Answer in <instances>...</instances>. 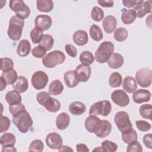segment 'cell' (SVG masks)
Instances as JSON below:
<instances>
[{
  "label": "cell",
  "mask_w": 152,
  "mask_h": 152,
  "mask_svg": "<svg viewBox=\"0 0 152 152\" xmlns=\"http://www.w3.org/2000/svg\"><path fill=\"white\" fill-rule=\"evenodd\" d=\"M135 125L138 129L142 132H147L149 131L151 128V126L150 123L143 120L136 121Z\"/></svg>",
  "instance_id": "obj_47"
},
{
  "label": "cell",
  "mask_w": 152,
  "mask_h": 152,
  "mask_svg": "<svg viewBox=\"0 0 152 152\" xmlns=\"http://www.w3.org/2000/svg\"><path fill=\"white\" fill-rule=\"evenodd\" d=\"M30 35L31 42L34 44H37L38 43H39L41 41L42 37H43V33L40 29L34 27L31 30Z\"/></svg>",
  "instance_id": "obj_41"
},
{
  "label": "cell",
  "mask_w": 152,
  "mask_h": 152,
  "mask_svg": "<svg viewBox=\"0 0 152 152\" xmlns=\"http://www.w3.org/2000/svg\"><path fill=\"white\" fill-rule=\"evenodd\" d=\"M93 151H104V149L102 147H97L96 148H94Z\"/></svg>",
  "instance_id": "obj_60"
},
{
  "label": "cell",
  "mask_w": 152,
  "mask_h": 152,
  "mask_svg": "<svg viewBox=\"0 0 152 152\" xmlns=\"http://www.w3.org/2000/svg\"><path fill=\"white\" fill-rule=\"evenodd\" d=\"M1 77L5 80L7 85L13 84L18 78L17 71L13 68L3 71Z\"/></svg>",
  "instance_id": "obj_31"
},
{
  "label": "cell",
  "mask_w": 152,
  "mask_h": 152,
  "mask_svg": "<svg viewBox=\"0 0 152 152\" xmlns=\"http://www.w3.org/2000/svg\"><path fill=\"white\" fill-rule=\"evenodd\" d=\"M52 24V20L48 15H39L34 20V26L41 30L46 31L50 28Z\"/></svg>",
  "instance_id": "obj_12"
},
{
  "label": "cell",
  "mask_w": 152,
  "mask_h": 152,
  "mask_svg": "<svg viewBox=\"0 0 152 152\" xmlns=\"http://www.w3.org/2000/svg\"><path fill=\"white\" fill-rule=\"evenodd\" d=\"M115 123L121 132H126L132 128L128 114L125 111L118 112L114 118Z\"/></svg>",
  "instance_id": "obj_5"
},
{
  "label": "cell",
  "mask_w": 152,
  "mask_h": 152,
  "mask_svg": "<svg viewBox=\"0 0 152 152\" xmlns=\"http://www.w3.org/2000/svg\"><path fill=\"white\" fill-rule=\"evenodd\" d=\"M24 26V20L17 15L11 17L10 20L7 34L8 37L14 41H18L21 38Z\"/></svg>",
  "instance_id": "obj_2"
},
{
  "label": "cell",
  "mask_w": 152,
  "mask_h": 152,
  "mask_svg": "<svg viewBox=\"0 0 152 152\" xmlns=\"http://www.w3.org/2000/svg\"><path fill=\"white\" fill-rule=\"evenodd\" d=\"M142 150L141 145L137 141L128 144L126 148L127 152H142Z\"/></svg>",
  "instance_id": "obj_48"
},
{
  "label": "cell",
  "mask_w": 152,
  "mask_h": 152,
  "mask_svg": "<svg viewBox=\"0 0 152 152\" xmlns=\"http://www.w3.org/2000/svg\"><path fill=\"white\" fill-rule=\"evenodd\" d=\"M143 1L138 0H124L122 1L123 5L127 8H132L136 7L137 5L142 2Z\"/></svg>",
  "instance_id": "obj_53"
},
{
  "label": "cell",
  "mask_w": 152,
  "mask_h": 152,
  "mask_svg": "<svg viewBox=\"0 0 152 152\" xmlns=\"http://www.w3.org/2000/svg\"><path fill=\"white\" fill-rule=\"evenodd\" d=\"M49 81L48 75L42 71H36L31 77V81L33 87L36 90L44 88Z\"/></svg>",
  "instance_id": "obj_9"
},
{
  "label": "cell",
  "mask_w": 152,
  "mask_h": 152,
  "mask_svg": "<svg viewBox=\"0 0 152 152\" xmlns=\"http://www.w3.org/2000/svg\"><path fill=\"white\" fill-rule=\"evenodd\" d=\"M100 123L101 120L99 118L94 115H90L85 120L84 126L89 132L94 133L99 128Z\"/></svg>",
  "instance_id": "obj_14"
},
{
  "label": "cell",
  "mask_w": 152,
  "mask_h": 152,
  "mask_svg": "<svg viewBox=\"0 0 152 152\" xmlns=\"http://www.w3.org/2000/svg\"><path fill=\"white\" fill-rule=\"evenodd\" d=\"M24 110H26V107L21 103L11 104L9 106V110L12 116Z\"/></svg>",
  "instance_id": "obj_50"
},
{
  "label": "cell",
  "mask_w": 152,
  "mask_h": 152,
  "mask_svg": "<svg viewBox=\"0 0 152 152\" xmlns=\"http://www.w3.org/2000/svg\"><path fill=\"white\" fill-rule=\"evenodd\" d=\"M151 93L149 90L145 89H138L135 90L132 95L134 102L138 104L149 102L150 100Z\"/></svg>",
  "instance_id": "obj_15"
},
{
  "label": "cell",
  "mask_w": 152,
  "mask_h": 152,
  "mask_svg": "<svg viewBox=\"0 0 152 152\" xmlns=\"http://www.w3.org/2000/svg\"><path fill=\"white\" fill-rule=\"evenodd\" d=\"M13 66H14V62L11 59L8 58H1V70L2 71H5L10 69H12Z\"/></svg>",
  "instance_id": "obj_46"
},
{
  "label": "cell",
  "mask_w": 152,
  "mask_h": 152,
  "mask_svg": "<svg viewBox=\"0 0 152 152\" xmlns=\"http://www.w3.org/2000/svg\"><path fill=\"white\" fill-rule=\"evenodd\" d=\"M46 145L51 149H59L63 143L61 136L56 132L49 133L46 137Z\"/></svg>",
  "instance_id": "obj_11"
},
{
  "label": "cell",
  "mask_w": 152,
  "mask_h": 152,
  "mask_svg": "<svg viewBox=\"0 0 152 152\" xmlns=\"http://www.w3.org/2000/svg\"><path fill=\"white\" fill-rule=\"evenodd\" d=\"M121 20L125 24H132L137 17L134 10L122 8L121 10Z\"/></svg>",
  "instance_id": "obj_20"
},
{
  "label": "cell",
  "mask_w": 152,
  "mask_h": 152,
  "mask_svg": "<svg viewBox=\"0 0 152 152\" xmlns=\"http://www.w3.org/2000/svg\"><path fill=\"white\" fill-rule=\"evenodd\" d=\"M112 131V125L107 120H101L100 125L97 130L94 132L99 138H105L108 136Z\"/></svg>",
  "instance_id": "obj_17"
},
{
  "label": "cell",
  "mask_w": 152,
  "mask_h": 152,
  "mask_svg": "<svg viewBox=\"0 0 152 152\" xmlns=\"http://www.w3.org/2000/svg\"><path fill=\"white\" fill-rule=\"evenodd\" d=\"M79 59L83 64L89 65L93 63L94 60V57L91 52L88 50L83 51L80 55Z\"/></svg>",
  "instance_id": "obj_38"
},
{
  "label": "cell",
  "mask_w": 152,
  "mask_h": 152,
  "mask_svg": "<svg viewBox=\"0 0 152 152\" xmlns=\"http://www.w3.org/2000/svg\"><path fill=\"white\" fill-rule=\"evenodd\" d=\"M15 137L14 134L7 132L5 133L1 137L0 143L2 147L4 146H14L15 143Z\"/></svg>",
  "instance_id": "obj_33"
},
{
  "label": "cell",
  "mask_w": 152,
  "mask_h": 152,
  "mask_svg": "<svg viewBox=\"0 0 152 152\" xmlns=\"http://www.w3.org/2000/svg\"><path fill=\"white\" fill-rule=\"evenodd\" d=\"M5 100L10 105H11L21 103L22 101V97L19 92L15 90H12L6 94Z\"/></svg>",
  "instance_id": "obj_30"
},
{
  "label": "cell",
  "mask_w": 152,
  "mask_h": 152,
  "mask_svg": "<svg viewBox=\"0 0 152 152\" xmlns=\"http://www.w3.org/2000/svg\"><path fill=\"white\" fill-rule=\"evenodd\" d=\"M65 50L67 54L72 57L75 58L77 55V50L75 46L71 44H67L65 46Z\"/></svg>",
  "instance_id": "obj_52"
},
{
  "label": "cell",
  "mask_w": 152,
  "mask_h": 152,
  "mask_svg": "<svg viewBox=\"0 0 152 152\" xmlns=\"http://www.w3.org/2000/svg\"><path fill=\"white\" fill-rule=\"evenodd\" d=\"M111 103L108 100H102L93 103L90 108V115H101L103 116H107L111 112Z\"/></svg>",
  "instance_id": "obj_7"
},
{
  "label": "cell",
  "mask_w": 152,
  "mask_h": 152,
  "mask_svg": "<svg viewBox=\"0 0 152 152\" xmlns=\"http://www.w3.org/2000/svg\"><path fill=\"white\" fill-rule=\"evenodd\" d=\"M28 84L27 79L22 75L18 77L16 81L12 84V88L14 90L20 93L25 92L28 89Z\"/></svg>",
  "instance_id": "obj_24"
},
{
  "label": "cell",
  "mask_w": 152,
  "mask_h": 152,
  "mask_svg": "<svg viewBox=\"0 0 152 152\" xmlns=\"http://www.w3.org/2000/svg\"><path fill=\"white\" fill-rule=\"evenodd\" d=\"M36 7L40 12H49L53 8V3L51 0H37Z\"/></svg>",
  "instance_id": "obj_29"
},
{
  "label": "cell",
  "mask_w": 152,
  "mask_h": 152,
  "mask_svg": "<svg viewBox=\"0 0 152 152\" xmlns=\"http://www.w3.org/2000/svg\"><path fill=\"white\" fill-rule=\"evenodd\" d=\"M136 81L141 87H148L151 84L152 71L148 68L139 69L135 74Z\"/></svg>",
  "instance_id": "obj_8"
},
{
  "label": "cell",
  "mask_w": 152,
  "mask_h": 152,
  "mask_svg": "<svg viewBox=\"0 0 152 152\" xmlns=\"http://www.w3.org/2000/svg\"><path fill=\"white\" fill-rule=\"evenodd\" d=\"M9 7L17 17L23 20L28 18L30 14V8L23 1L11 0L10 1Z\"/></svg>",
  "instance_id": "obj_6"
},
{
  "label": "cell",
  "mask_w": 152,
  "mask_h": 152,
  "mask_svg": "<svg viewBox=\"0 0 152 152\" xmlns=\"http://www.w3.org/2000/svg\"><path fill=\"white\" fill-rule=\"evenodd\" d=\"M122 140L126 144H129L137 141L138 135L137 132L132 128L126 132H122Z\"/></svg>",
  "instance_id": "obj_34"
},
{
  "label": "cell",
  "mask_w": 152,
  "mask_h": 152,
  "mask_svg": "<svg viewBox=\"0 0 152 152\" xmlns=\"http://www.w3.org/2000/svg\"><path fill=\"white\" fill-rule=\"evenodd\" d=\"M72 38L74 42L78 46H84L86 45L88 40L87 32L82 30H79L75 31Z\"/></svg>",
  "instance_id": "obj_23"
},
{
  "label": "cell",
  "mask_w": 152,
  "mask_h": 152,
  "mask_svg": "<svg viewBox=\"0 0 152 152\" xmlns=\"http://www.w3.org/2000/svg\"><path fill=\"white\" fill-rule=\"evenodd\" d=\"M151 104H144L140 107L139 113L142 118L151 120Z\"/></svg>",
  "instance_id": "obj_40"
},
{
  "label": "cell",
  "mask_w": 152,
  "mask_h": 152,
  "mask_svg": "<svg viewBox=\"0 0 152 152\" xmlns=\"http://www.w3.org/2000/svg\"><path fill=\"white\" fill-rule=\"evenodd\" d=\"M89 33L91 38L94 41L99 42L103 39V34L102 29L96 24H93L89 30Z\"/></svg>",
  "instance_id": "obj_32"
},
{
  "label": "cell",
  "mask_w": 152,
  "mask_h": 152,
  "mask_svg": "<svg viewBox=\"0 0 152 152\" xmlns=\"http://www.w3.org/2000/svg\"><path fill=\"white\" fill-rule=\"evenodd\" d=\"M77 151L78 152H84V151H89V149L87 146L84 144H78L76 145Z\"/></svg>",
  "instance_id": "obj_56"
},
{
  "label": "cell",
  "mask_w": 152,
  "mask_h": 152,
  "mask_svg": "<svg viewBox=\"0 0 152 152\" xmlns=\"http://www.w3.org/2000/svg\"><path fill=\"white\" fill-rule=\"evenodd\" d=\"M46 52V50L40 45L34 47L31 50L32 55L37 58H43L45 55Z\"/></svg>",
  "instance_id": "obj_51"
},
{
  "label": "cell",
  "mask_w": 152,
  "mask_h": 152,
  "mask_svg": "<svg viewBox=\"0 0 152 152\" xmlns=\"http://www.w3.org/2000/svg\"><path fill=\"white\" fill-rule=\"evenodd\" d=\"M64 80L67 87L69 88H73L77 86L80 82L76 76L75 70L68 71L65 72L64 74Z\"/></svg>",
  "instance_id": "obj_22"
},
{
  "label": "cell",
  "mask_w": 152,
  "mask_h": 152,
  "mask_svg": "<svg viewBox=\"0 0 152 152\" xmlns=\"http://www.w3.org/2000/svg\"><path fill=\"white\" fill-rule=\"evenodd\" d=\"M53 43L54 40L53 37L50 34H46L43 35V37H42L41 41L39 43V45L44 48L46 50V51H48L52 48Z\"/></svg>",
  "instance_id": "obj_37"
},
{
  "label": "cell",
  "mask_w": 152,
  "mask_h": 152,
  "mask_svg": "<svg viewBox=\"0 0 152 152\" xmlns=\"http://www.w3.org/2000/svg\"><path fill=\"white\" fill-rule=\"evenodd\" d=\"M70 117L66 112H62L58 115L56 119V125L58 129L64 130L69 125Z\"/></svg>",
  "instance_id": "obj_21"
},
{
  "label": "cell",
  "mask_w": 152,
  "mask_h": 152,
  "mask_svg": "<svg viewBox=\"0 0 152 152\" xmlns=\"http://www.w3.org/2000/svg\"><path fill=\"white\" fill-rule=\"evenodd\" d=\"M102 26L104 31L108 34H110L114 31L116 27L117 20L113 15H107L103 19Z\"/></svg>",
  "instance_id": "obj_18"
},
{
  "label": "cell",
  "mask_w": 152,
  "mask_h": 152,
  "mask_svg": "<svg viewBox=\"0 0 152 152\" xmlns=\"http://www.w3.org/2000/svg\"><path fill=\"white\" fill-rule=\"evenodd\" d=\"M97 3L102 7H112L113 1L112 0H98Z\"/></svg>",
  "instance_id": "obj_55"
},
{
  "label": "cell",
  "mask_w": 152,
  "mask_h": 152,
  "mask_svg": "<svg viewBox=\"0 0 152 152\" xmlns=\"http://www.w3.org/2000/svg\"><path fill=\"white\" fill-rule=\"evenodd\" d=\"M11 125L10 119L5 116L1 115L0 118V132L3 133L7 131Z\"/></svg>",
  "instance_id": "obj_45"
},
{
  "label": "cell",
  "mask_w": 152,
  "mask_h": 152,
  "mask_svg": "<svg viewBox=\"0 0 152 152\" xmlns=\"http://www.w3.org/2000/svg\"><path fill=\"white\" fill-rule=\"evenodd\" d=\"M124 62V57L121 54L118 53H113L106 62L110 68L117 69L122 66Z\"/></svg>",
  "instance_id": "obj_19"
},
{
  "label": "cell",
  "mask_w": 152,
  "mask_h": 152,
  "mask_svg": "<svg viewBox=\"0 0 152 152\" xmlns=\"http://www.w3.org/2000/svg\"><path fill=\"white\" fill-rule=\"evenodd\" d=\"M63 90L64 86L59 80H55L52 81L49 86V93L52 95H59L62 93Z\"/></svg>",
  "instance_id": "obj_28"
},
{
  "label": "cell",
  "mask_w": 152,
  "mask_h": 152,
  "mask_svg": "<svg viewBox=\"0 0 152 152\" xmlns=\"http://www.w3.org/2000/svg\"><path fill=\"white\" fill-rule=\"evenodd\" d=\"M1 151L2 152H4V151L14 152V151H17V149L15 148L14 146H4L2 147V149Z\"/></svg>",
  "instance_id": "obj_57"
},
{
  "label": "cell",
  "mask_w": 152,
  "mask_h": 152,
  "mask_svg": "<svg viewBox=\"0 0 152 152\" xmlns=\"http://www.w3.org/2000/svg\"><path fill=\"white\" fill-rule=\"evenodd\" d=\"M115 49L114 45L109 41L102 42L95 52V59L100 64L105 63L109 59Z\"/></svg>",
  "instance_id": "obj_3"
},
{
  "label": "cell",
  "mask_w": 152,
  "mask_h": 152,
  "mask_svg": "<svg viewBox=\"0 0 152 152\" xmlns=\"http://www.w3.org/2000/svg\"><path fill=\"white\" fill-rule=\"evenodd\" d=\"M122 88L125 91L128 93H132L137 88V84L134 79L131 76L126 77L123 81Z\"/></svg>",
  "instance_id": "obj_25"
},
{
  "label": "cell",
  "mask_w": 152,
  "mask_h": 152,
  "mask_svg": "<svg viewBox=\"0 0 152 152\" xmlns=\"http://www.w3.org/2000/svg\"><path fill=\"white\" fill-rule=\"evenodd\" d=\"M59 151H73V150L66 145H62L59 149Z\"/></svg>",
  "instance_id": "obj_58"
},
{
  "label": "cell",
  "mask_w": 152,
  "mask_h": 152,
  "mask_svg": "<svg viewBox=\"0 0 152 152\" xmlns=\"http://www.w3.org/2000/svg\"><path fill=\"white\" fill-rule=\"evenodd\" d=\"M112 100L118 106L125 107L129 103V98L127 94L122 90H116L111 94Z\"/></svg>",
  "instance_id": "obj_10"
},
{
  "label": "cell",
  "mask_w": 152,
  "mask_h": 152,
  "mask_svg": "<svg viewBox=\"0 0 152 152\" xmlns=\"http://www.w3.org/2000/svg\"><path fill=\"white\" fill-rule=\"evenodd\" d=\"M128 31L126 28L124 27H119L116 28L113 34L114 39L117 42H122L125 40L128 37Z\"/></svg>",
  "instance_id": "obj_39"
},
{
  "label": "cell",
  "mask_w": 152,
  "mask_h": 152,
  "mask_svg": "<svg viewBox=\"0 0 152 152\" xmlns=\"http://www.w3.org/2000/svg\"><path fill=\"white\" fill-rule=\"evenodd\" d=\"M134 11L137 14V17L138 18H142L144 17L147 14L151 13V1H142L136 7H134Z\"/></svg>",
  "instance_id": "obj_16"
},
{
  "label": "cell",
  "mask_w": 152,
  "mask_h": 152,
  "mask_svg": "<svg viewBox=\"0 0 152 152\" xmlns=\"http://www.w3.org/2000/svg\"><path fill=\"white\" fill-rule=\"evenodd\" d=\"M102 147L104 149V151L114 152L118 150V145L110 141L105 140L102 142Z\"/></svg>",
  "instance_id": "obj_44"
},
{
  "label": "cell",
  "mask_w": 152,
  "mask_h": 152,
  "mask_svg": "<svg viewBox=\"0 0 152 152\" xmlns=\"http://www.w3.org/2000/svg\"><path fill=\"white\" fill-rule=\"evenodd\" d=\"M86 110L85 104L79 101L71 103L69 106V111L73 115H80L83 114Z\"/></svg>",
  "instance_id": "obj_27"
},
{
  "label": "cell",
  "mask_w": 152,
  "mask_h": 152,
  "mask_svg": "<svg viewBox=\"0 0 152 152\" xmlns=\"http://www.w3.org/2000/svg\"><path fill=\"white\" fill-rule=\"evenodd\" d=\"M91 17L94 21L97 22L102 21L104 17V12L103 10L99 7H94L91 11Z\"/></svg>",
  "instance_id": "obj_42"
},
{
  "label": "cell",
  "mask_w": 152,
  "mask_h": 152,
  "mask_svg": "<svg viewBox=\"0 0 152 152\" xmlns=\"http://www.w3.org/2000/svg\"><path fill=\"white\" fill-rule=\"evenodd\" d=\"M61 108V103L55 98H52L50 104L45 109L50 112H56Z\"/></svg>",
  "instance_id": "obj_49"
},
{
  "label": "cell",
  "mask_w": 152,
  "mask_h": 152,
  "mask_svg": "<svg viewBox=\"0 0 152 152\" xmlns=\"http://www.w3.org/2000/svg\"><path fill=\"white\" fill-rule=\"evenodd\" d=\"M52 99V97L50 96V94L44 91L38 93L36 95L37 102L44 107L46 106L50 102Z\"/></svg>",
  "instance_id": "obj_35"
},
{
  "label": "cell",
  "mask_w": 152,
  "mask_h": 152,
  "mask_svg": "<svg viewBox=\"0 0 152 152\" xmlns=\"http://www.w3.org/2000/svg\"><path fill=\"white\" fill-rule=\"evenodd\" d=\"M122 81V77L120 73L117 72H112L109 78V84L111 87L116 88L121 86Z\"/></svg>",
  "instance_id": "obj_36"
},
{
  "label": "cell",
  "mask_w": 152,
  "mask_h": 152,
  "mask_svg": "<svg viewBox=\"0 0 152 152\" xmlns=\"http://www.w3.org/2000/svg\"><path fill=\"white\" fill-rule=\"evenodd\" d=\"M12 122L22 133L27 132L33 125L31 117L26 109L13 116Z\"/></svg>",
  "instance_id": "obj_1"
},
{
  "label": "cell",
  "mask_w": 152,
  "mask_h": 152,
  "mask_svg": "<svg viewBox=\"0 0 152 152\" xmlns=\"http://www.w3.org/2000/svg\"><path fill=\"white\" fill-rule=\"evenodd\" d=\"M65 60V54L62 51L56 50L45 55L42 58V64L46 68H52L64 63Z\"/></svg>",
  "instance_id": "obj_4"
},
{
  "label": "cell",
  "mask_w": 152,
  "mask_h": 152,
  "mask_svg": "<svg viewBox=\"0 0 152 152\" xmlns=\"http://www.w3.org/2000/svg\"><path fill=\"white\" fill-rule=\"evenodd\" d=\"M31 50V45L28 40L23 39L21 40L18 44L17 48V54L21 57L27 56Z\"/></svg>",
  "instance_id": "obj_26"
},
{
  "label": "cell",
  "mask_w": 152,
  "mask_h": 152,
  "mask_svg": "<svg viewBox=\"0 0 152 152\" xmlns=\"http://www.w3.org/2000/svg\"><path fill=\"white\" fill-rule=\"evenodd\" d=\"M91 71L90 66L82 64L77 66L75 72L80 82H86L91 75Z\"/></svg>",
  "instance_id": "obj_13"
},
{
  "label": "cell",
  "mask_w": 152,
  "mask_h": 152,
  "mask_svg": "<svg viewBox=\"0 0 152 152\" xmlns=\"http://www.w3.org/2000/svg\"><path fill=\"white\" fill-rule=\"evenodd\" d=\"M0 84H1V91H2L6 88V86L7 84L5 80L1 76L0 77Z\"/></svg>",
  "instance_id": "obj_59"
},
{
  "label": "cell",
  "mask_w": 152,
  "mask_h": 152,
  "mask_svg": "<svg viewBox=\"0 0 152 152\" xmlns=\"http://www.w3.org/2000/svg\"><path fill=\"white\" fill-rule=\"evenodd\" d=\"M44 148V145L43 142L40 140H33L29 146L30 151H36L41 152Z\"/></svg>",
  "instance_id": "obj_43"
},
{
  "label": "cell",
  "mask_w": 152,
  "mask_h": 152,
  "mask_svg": "<svg viewBox=\"0 0 152 152\" xmlns=\"http://www.w3.org/2000/svg\"><path fill=\"white\" fill-rule=\"evenodd\" d=\"M151 139H152V135L151 134H147L144 135L142 138L143 142L146 147L151 149L152 148V142H151Z\"/></svg>",
  "instance_id": "obj_54"
}]
</instances>
